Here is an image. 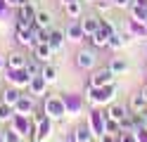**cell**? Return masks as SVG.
Masks as SVG:
<instances>
[{
    "label": "cell",
    "mask_w": 147,
    "mask_h": 142,
    "mask_svg": "<svg viewBox=\"0 0 147 142\" xmlns=\"http://www.w3.org/2000/svg\"><path fill=\"white\" fill-rule=\"evenodd\" d=\"M81 3H95V0H81Z\"/></svg>",
    "instance_id": "30"
},
{
    "label": "cell",
    "mask_w": 147,
    "mask_h": 142,
    "mask_svg": "<svg viewBox=\"0 0 147 142\" xmlns=\"http://www.w3.org/2000/svg\"><path fill=\"white\" fill-rule=\"evenodd\" d=\"M100 142H119L114 133H100Z\"/></svg>",
    "instance_id": "27"
},
{
    "label": "cell",
    "mask_w": 147,
    "mask_h": 142,
    "mask_svg": "<svg viewBox=\"0 0 147 142\" xmlns=\"http://www.w3.org/2000/svg\"><path fill=\"white\" fill-rule=\"evenodd\" d=\"M126 114H128V111H126V109L121 107V104H112V107L107 109V118H114V121H121V118L126 116Z\"/></svg>",
    "instance_id": "23"
},
{
    "label": "cell",
    "mask_w": 147,
    "mask_h": 142,
    "mask_svg": "<svg viewBox=\"0 0 147 142\" xmlns=\"http://www.w3.org/2000/svg\"><path fill=\"white\" fill-rule=\"evenodd\" d=\"M64 38H67V33H64V31H59V28H50V38H48V43L55 47V52H57V50H62Z\"/></svg>",
    "instance_id": "9"
},
{
    "label": "cell",
    "mask_w": 147,
    "mask_h": 142,
    "mask_svg": "<svg viewBox=\"0 0 147 142\" xmlns=\"http://www.w3.org/2000/svg\"><path fill=\"white\" fill-rule=\"evenodd\" d=\"M40 76H43L48 83H55V81H57V66H55V64H43Z\"/></svg>",
    "instance_id": "22"
},
{
    "label": "cell",
    "mask_w": 147,
    "mask_h": 142,
    "mask_svg": "<svg viewBox=\"0 0 147 142\" xmlns=\"http://www.w3.org/2000/svg\"><path fill=\"white\" fill-rule=\"evenodd\" d=\"M64 12H67V17H71V19H81V14H83V3H81V0L67 3L64 5Z\"/></svg>",
    "instance_id": "13"
},
{
    "label": "cell",
    "mask_w": 147,
    "mask_h": 142,
    "mask_svg": "<svg viewBox=\"0 0 147 142\" xmlns=\"http://www.w3.org/2000/svg\"><path fill=\"white\" fill-rule=\"evenodd\" d=\"M52 55H55V47H52L50 43H36V45H33V57H36L38 62L50 64Z\"/></svg>",
    "instance_id": "5"
},
{
    "label": "cell",
    "mask_w": 147,
    "mask_h": 142,
    "mask_svg": "<svg viewBox=\"0 0 147 142\" xmlns=\"http://www.w3.org/2000/svg\"><path fill=\"white\" fill-rule=\"evenodd\" d=\"M145 109H147V100L142 97V92L140 95H133V97H131V111L138 114V111H145Z\"/></svg>",
    "instance_id": "21"
},
{
    "label": "cell",
    "mask_w": 147,
    "mask_h": 142,
    "mask_svg": "<svg viewBox=\"0 0 147 142\" xmlns=\"http://www.w3.org/2000/svg\"><path fill=\"white\" fill-rule=\"evenodd\" d=\"M24 69H26V73H29L31 78H33V76H40L43 62H38V59H36V57H29V62H26V66H24Z\"/></svg>",
    "instance_id": "20"
},
{
    "label": "cell",
    "mask_w": 147,
    "mask_h": 142,
    "mask_svg": "<svg viewBox=\"0 0 147 142\" xmlns=\"http://www.w3.org/2000/svg\"><path fill=\"white\" fill-rule=\"evenodd\" d=\"M131 40V36L128 33H119V31H114L112 33V38H109V45L107 47H112V50H121V47Z\"/></svg>",
    "instance_id": "8"
},
{
    "label": "cell",
    "mask_w": 147,
    "mask_h": 142,
    "mask_svg": "<svg viewBox=\"0 0 147 142\" xmlns=\"http://www.w3.org/2000/svg\"><path fill=\"white\" fill-rule=\"evenodd\" d=\"M33 26H38V28H50V26H52V14L48 12V9H38V12H36Z\"/></svg>",
    "instance_id": "10"
},
{
    "label": "cell",
    "mask_w": 147,
    "mask_h": 142,
    "mask_svg": "<svg viewBox=\"0 0 147 142\" xmlns=\"http://www.w3.org/2000/svg\"><path fill=\"white\" fill-rule=\"evenodd\" d=\"M29 90L33 95H45V90H48V81H45L43 76H33L31 83H29Z\"/></svg>",
    "instance_id": "11"
},
{
    "label": "cell",
    "mask_w": 147,
    "mask_h": 142,
    "mask_svg": "<svg viewBox=\"0 0 147 142\" xmlns=\"http://www.w3.org/2000/svg\"><path fill=\"white\" fill-rule=\"evenodd\" d=\"M112 3L116 7H128V5H131V0H112Z\"/></svg>",
    "instance_id": "28"
},
{
    "label": "cell",
    "mask_w": 147,
    "mask_h": 142,
    "mask_svg": "<svg viewBox=\"0 0 147 142\" xmlns=\"http://www.w3.org/2000/svg\"><path fill=\"white\" fill-rule=\"evenodd\" d=\"M14 36H17V43L19 45H36V33H33V26H24V24H17L14 28Z\"/></svg>",
    "instance_id": "2"
},
{
    "label": "cell",
    "mask_w": 147,
    "mask_h": 142,
    "mask_svg": "<svg viewBox=\"0 0 147 142\" xmlns=\"http://www.w3.org/2000/svg\"><path fill=\"white\" fill-rule=\"evenodd\" d=\"M33 142H40V140H36V137H33Z\"/></svg>",
    "instance_id": "33"
},
{
    "label": "cell",
    "mask_w": 147,
    "mask_h": 142,
    "mask_svg": "<svg viewBox=\"0 0 147 142\" xmlns=\"http://www.w3.org/2000/svg\"><path fill=\"white\" fill-rule=\"evenodd\" d=\"M74 142H93V130L88 126H78L74 130Z\"/></svg>",
    "instance_id": "16"
},
{
    "label": "cell",
    "mask_w": 147,
    "mask_h": 142,
    "mask_svg": "<svg viewBox=\"0 0 147 142\" xmlns=\"http://www.w3.org/2000/svg\"><path fill=\"white\" fill-rule=\"evenodd\" d=\"M62 3H64V5H67V3H74V0H62Z\"/></svg>",
    "instance_id": "31"
},
{
    "label": "cell",
    "mask_w": 147,
    "mask_h": 142,
    "mask_svg": "<svg viewBox=\"0 0 147 142\" xmlns=\"http://www.w3.org/2000/svg\"><path fill=\"white\" fill-rule=\"evenodd\" d=\"M81 26H83L86 36H93L97 28H100V19L97 17H83V19H81Z\"/></svg>",
    "instance_id": "15"
},
{
    "label": "cell",
    "mask_w": 147,
    "mask_h": 142,
    "mask_svg": "<svg viewBox=\"0 0 147 142\" xmlns=\"http://www.w3.org/2000/svg\"><path fill=\"white\" fill-rule=\"evenodd\" d=\"M14 118V107H10L7 102H0V123Z\"/></svg>",
    "instance_id": "24"
},
{
    "label": "cell",
    "mask_w": 147,
    "mask_h": 142,
    "mask_svg": "<svg viewBox=\"0 0 147 142\" xmlns=\"http://www.w3.org/2000/svg\"><path fill=\"white\" fill-rule=\"evenodd\" d=\"M19 100H22V90H19V88H14V85H12V88H7V90L3 92V102H7L10 107H14Z\"/></svg>",
    "instance_id": "17"
},
{
    "label": "cell",
    "mask_w": 147,
    "mask_h": 142,
    "mask_svg": "<svg viewBox=\"0 0 147 142\" xmlns=\"http://www.w3.org/2000/svg\"><path fill=\"white\" fill-rule=\"evenodd\" d=\"M107 66H109L116 76H119V73H126V71H128V59H123V57H112V62H109Z\"/></svg>",
    "instance_id": "18"
},
{
    "label": "cell",
    "mask_w": 147,
    "mask_h": 142,
    "mask_svg": "<svg viewBox=\"0 0 147 142\" xmlns=\"http://www.w3.org/2000/svg\"><path fill=\"white\" fill-rule=\"evenodd\" d=\"M142 97L147 100V85H142Z\"/></svg>",
    "instance_id": "29"
},
{
    "label": "cell",
    "mask_w": 147,
    "mask_h": 142,
    "mask_svg": "<svg viewBox=\"0 0 147 142\" xmlns=\"http://www.w3.org/2000/svg\"><path fill=\"white\" fill-rule=\"evenodd\" d=\"M14 111L19 114V116H29V114L33 111V102H31L29 97H24V95H22V100L14 104Z\"/></svg>",
    "instance_id": "14"
},
{
    "label": "cell",
    "mask_w": 147,
    "mask_h": 142,
    "mask_svg": "<svg viewBox=\"0 0 147 142\" xmlns=\"http://www.w3.org/2000/svg\"><path fill=\"white\" fill-rule=\"evenodd\" d=\"M119 142H138V137L133 130H121L119 133Z\"/></svg>",
    "instance_id": "25"
},
{
    "label": "cell",
    "mask_w": 147,
    "mask_h": 142,
    "mask_svg": "<svg viewBox=\"0 0 147 142\" xmlns=\"http://www.w3.org/2000/svg\"><path fill=\"white\" fill-rule=\"evenodd\" d=\"M64 33H67V38H69V40H74V43H78V40H83V38H86V31H83V26H81L78 19H76V22H71Z\"/></svg>",
    "instance_id": "7"
},
{
    "label": "cell",
    "mask_w": 147,
    "mask_h": 142,
    "mask_svg": "<svg viewBox=\"0 0 147 142\" xmlns=\"http://www.w3.org/2000/svg\"><path fill=\"white\" fill-rule=\"evenodd\" d=\"M97 64V55H95V50H90V47H88V50H86V47H83V50H78V55H76V66H78V69H93V66Z\"/></svg>",
    "instance_id": "3"
},
{
    "label": "cell",
    "mask_w": 147,
    "mask_h": 142,
    "mask_svg": "<svg viewBox=\"0 0 147 142\" xmlns=\"http://www.w3.org/2000/svg\"><path fill=\"white\" fill-rule=\"evenodd\" d=\"M0 69H3V59H0Z\"/></svg>",
    "instance_id": "32"
},
{
    "label": "cell",
    "mask_w": 147,
    "mask_h": 142,
    "mask_svg": "<svg viewBox=\"0 0 147 142\" xmlns=\"http://www.w3.org/2000/svg\"><path fill=\"white\" fill-rule=\"evenodd\" d=\"M26 62H29V57H24L22 52H12L10 59H7V66H10V69H24Z\"/></svg>",
    "instance_id": "19"
},
{
    "label": "cell",
    "mask_w": 147,
    "mask_h": 142,
    "mask_svg": "<svg viewBox=\"0 0 147 142\" xmlns=\"http://www.w3.org/2000/svg\"><path fill=\"white\" fill-rule=\"evenodd\" d=\"M7 81H10L14 88H22V85L31 83V76L26 73V69H10L7 71Z\"/></svg>",
    "instance_id": "6"
},
{
    "label": "cell",
    "mask_w": 147,
    "mask_h": 142,
    "mask_svg": "<svg viewBox=\"0 0 147 142\" xmlns=\"http://www.w3.org/2000/svg\"><path fill=\"white\" fill-rule=\"evenodd\" d=\"M36 9L31 3H24L22 7H19V14H17V24H24V26H33V22H36Z\"/></svg>",
    "instance_id": "4"
},
{
    "label": "cell",
    "mask_w": 147,
    "mask_h": 142,
    "mask_svg": "<svg viewBox=\"0 0 147 142\" xmlns=\"http://www.w3.org/2000/svg\"><path fill=\"white\" fill-rule=\"evenodd\" d=\"M50 135H52V123H50V118H40V126H38V133H36V140L45 142V140H50Z\"/></svg>",
    "instance_id": "12"
},
{
    "label": "cell",
    "mask_w": 147,
    "mask_h": 142,
    "mask_svg": "<svg viewBox=\"0 0 147 142\" xmlns=\"http://www.w3.org/2000/svg\"><path fill=\"white\" fill-rule=\"evenodd\" d=\"M3 140H5V142H22L17 130H5V133H3Z\"/></svg>",
    "instance_id": "26"
},
{
    "label": "cell",
    "mask_w": 147,
    "mask_h": 142,
    "mask_svg": "<svg viewBox=\"0 0 147 142\" xmlns=\"http://www.w3.org/2000/svg\"><path fill=\"white\" fill-rule=\"evenodd\" d=\"M114 71L109 69V66H105V69H97L93 76H90V88H102V85H109L114 83Z\"/></svg>",
    "instance_id": "1"
}]
</instances>
